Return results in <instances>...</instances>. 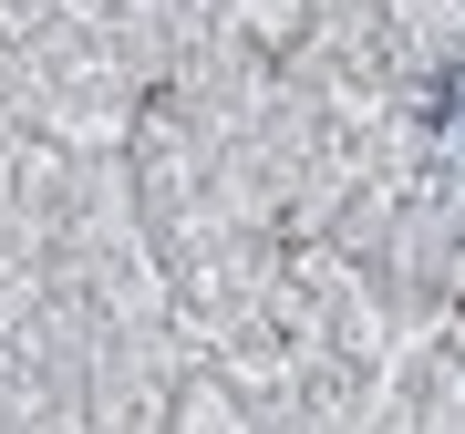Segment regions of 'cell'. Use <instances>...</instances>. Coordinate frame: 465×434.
Segmentation results:
<instances>
[{"label":"cell","mask_w":465,"mask_h":434,"mask_svg":"<svg viewBox=\"0 0 465 434\" xmlns=\"http://www.w3.org/2000/svg\"><path fill=\"white\" fill-rule=\"evenodd\" d=\"M434 124L465 134V73H434Z\"/></svg>","instance_id":"obj_1"}]
</instances>
